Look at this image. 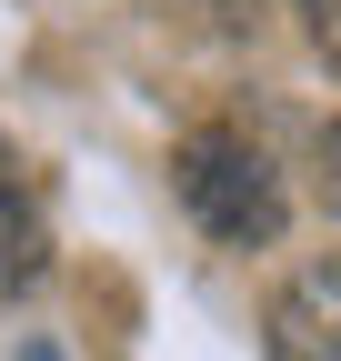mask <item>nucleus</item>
Instances as JSON below:
<instances>
[{
  "label": "nucleus",
  "mask_w": 341,
  "mask_h": 361,
  "mask_svg": "<svg viewBox=\"0 0 341 361\" xmlns=\"http://www.w3.org/2000/svg\"><path fill=\"white\" fill-rule=\"evenodd\" d=\"M30 281H40V201L0 141V291H30Z\"/></svg>",
  "instance_id": "nucleus-3"
},
{
  "label": "nucleus",
  "mask_w": 341,
  "mask_h": 361,
  "mask_svg": "<svg viewBox=\"0 0 341 361\" xmlns=\"http://www.w3.org/2000/svg\"><path fill=\"white\" fill-rule=\"evenodd\" d=\"M30 361H51V351H30Z\"/></svg>",
  "instance_id": "nucleus-6"
},
{
  "label": "nucleus",
  "mask_w": 341,
  "mask_h": 361,
  "mask_svg": "<svg viewBox=\"0 0 341 361\" xmlns=\"http://www.w3.org/2000/svg\"><path fill=\"white\" fill-rule=\"evenodd\" d=\"M321 201H331V211H341V121H331V130H321Z\"/></svg>",
  "instance_id": "nucleus-5"
},
{
  "label": "nucleus",
  "mask_w": 341,
  "mask_h": 361,
  "mask_svg": "<svg viewBox=\"0 0 341 361\" xmlns=\"http://www.w3.org/2000/svg\"><path fill=\"white\" fill-rule=\"evenodd\" d=\"M302 30H311V51L341 71V0H302Z\"/></svg>",
  "instance_id": "nucleus-4"
},
{
  "label": "nucleus",
  "mask_w": 341,
  "mask_h": 361,
  "mask_svg": "<svg viewBox=\"0 0 341 361\" xmlns=\"http://www.w3.org/2000/svg\"><path fill=\"white\" fill-rule=\"evenodd\" d=\"M271 361H341V251L302 261L271 301Z\"/></svg>",
  "instance_id": "nucleus-2"
},
{
  "label": "nucleus",
  "mask_w": 341,
  "mask_h": 361,
  "mask_svg": "<svg viewBox=\"0 0 341 361\" xmlns=\"http://www.w3.org/2000/svg\"><path fill=\"white\" fill-rule=\"evenodd\" d=\"M170 191H181V211L201 221L211 241H231V251H261L281 241V171L261 161V141L251 130H191L181 151H170Z\"/></svg>",
  "instance_id": "nucleus-1"
}]
</instances>
